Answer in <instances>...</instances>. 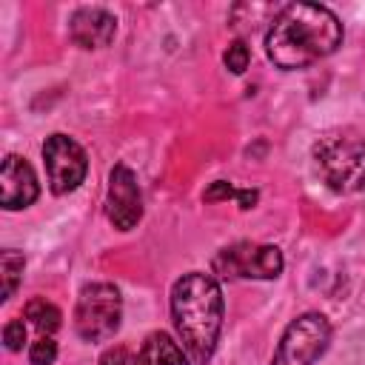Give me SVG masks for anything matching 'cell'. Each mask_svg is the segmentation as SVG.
<instances>
[{"label": "cell", "instance_id": "obj_15", "mask_svg": "<svg viewBox=\"0 0 365 365\" xmlns=\"http://www.w3.org/2000/svg\"><path fill=\"white\" fill-rule=\"evenodd\" d=\"M100 365H151L148 356L140 351H128V348H108L103 356H100Z\"/></svg>", "mask_w": 365, "mask_h": 365}, {"label": "cell", "instance_id": "obj_8", "mask_svg": "<svg viewBox=\"0 0 365 365\" xmlns=\"http://www.w3.org/2000/svg\"><path fill=\"white\" fill-rule=\"evenodd\" d=\"M106 217L120 231H131L143 217V197H140V188H137V177L123 163L114 165L111 174H108Z\"/></svg>", "mask_w": 365, "mask_h": 365}, {"label": "cell", "instance_id": "obj_1", "mask_svg": "<svg viewBox=\"0 0 365 365\" xmlns=\"http://www.w3.org/2000/svg\"><path fill=\"white\" fill-rule=\"evenodd\" d=\"M339 43H342V23L328 6L319 3L282 6L265 34L268 60L282 71L305 68L334 54Z\"/></svg>", "mask_w": 365, "mask_h": 365}, {"label": "cell", "instance_id": "obj_17", "mask_svg": "<svg viewBox=\"0 0 365 365\" xmlns=\"http://www.w3.org/2000/svg\"><path fill=\"white\" fill-rule=\"evenodd\" d=\"M57 359V342L51 336H40L29 348V362L31 365H51Z\"/></svg>", "mask_w": 365, "mask_h": 365}, {"label": "cell", "instance_id": "obj_16", "mask_svg": "<svg viewBox=\"0 0 365 365\" xmlns=\"http://www.w3.org/2000/svg\"><path fill=\"white\" fill-rule=\"evenodd\" d=\"M222 60H225V68H228V71H234V74H242V71L248 68V60H251V48L245 46V40H234V43L225 48Z\"/></svg>", "mask_w": 365, "mask_h": 365}, {"label": "cell", "instance_id": "obj_18", "mask_svg": "<svg viewBox=\"0 0 365 365\" xmlns=\"http://www.w3.org/2000/svg\"><path fill=\"white\" fill-rule=\"evenodd\" d=\"M3 342L9 351H20L23 342H26V325L23 319H9L6 328H3Z\"/></svg>", "mask_w": 365, "mask_h": 365}, {"label": "cell", "instance_id": "obj_7", "mask_svg": "<svg viewBox=\"0 0 365 365\" xmlns=\"http://www.w3.org/2000/svg\"><path fill=\"white\" fill-rule=\"evenodd\" d=\"M43 160H46V174H48V188L54 194H71L80 188L88 171V157L77 140L68 134H51L43 143Z\"/></svg>", "mask_w": 365, "mask_h": 365}, {"label": "cell", "instance_id": "obj_13", "mask_svg": "<svg viewBox=\"0 0 365 365\" xmlns=\"http://www.w3.org/2000/svg\"><path fill=\"white\" fill-rule=\"evenodd\" d=\"M23 268H26V259L20 251L14 248H6L0 254V271H3V299H11L17 285H20V277H23Z\"/></svg>", "mask_w": 365, "mask_h": 365}, {"label": "cell", "instance_id": "obj_14", "mask_svg": "<svg viewBox=\"0 0 365 365\" xmlns=\"http://www.w3.org/2000/svg\"><path fill=\"white\" fill-rule=\"evenodd\" d=\"M205 202H220V200H240V208H254L257 202V191H237L231 182L225 180H214L205 191H202Z\"/></svg>", "mask_w": 365, "mask_h": 365}, {"label": "cell", "instance_id": "obj_12", "mask_svg": "<svg viewBox=\"0 0 365 365\" xmlns=\"http://www.w3.org/2000/svg\"><path fill=\"white\" fill-rule=\"evenodd\" d=\"M26 319H31V325L40 331V336H51L60 328V308L51 305L48 299H31L26 305Z\"/></svg>", "mask_w": 365, "mask_h": 365}, {"label": "cell", "instance_id": "obj_11", "mask_svg": "<svg viewBox=\"0 0 365 365\" xmlns=\"http://www.w3.org/2000/svg\"><path fill=\"white\" fill-rule=\"evenodd\" d=\"M143 354L148 356L151 365H188V359L182 356V348L163 331H154L145 336Z\"/></svg>", "mask_w": 365, "mask_h": 365}, {"label": "cell", "instance_id": "obj_3", "mask_svg": "<svg viewBox=\"0 0 365 365\" xmlns=\"http://www.w3.org/2000/svg\"><path fill=\"white\" fill-rule=\"evenodd\" d=\"M317 177L336 194H356L365 188V134L356 128L325 131L314 143Z\"/></svg>", "mask_w": 365, "mask_h": 365}, {"label": "cell", "instance_id": "obj_6", "mask_svg": "<svg viewBox=\"0 0 365 365\" xmlns=\"http://www.w3.org/2000/svg\"><path fill=\"white\" fill-rule=\"evenodd\" d=\"M214 274L225 279H274L282 274V251L277 245L234 242L214 257Z\"/></svg>", "mask_w": 365, "mask_h": 365}, {"label": "cell", "instance_id": "obj_9", "mask_svg": "<svg viewBox=\"0 0 365 365\" xmlns=\"http://www.w3.org/2000/svg\"><path fill=\"white\" fill-rule=\"evenodd\" d=\"M37 194H40V185H37L34 168L17 154H6L0 168V205L6 211L29 208L37 200Z\"/></svg>", "mask_w": 365, "mask_h": 365}, {"label": "cell", "instance_id": "obj_2", "mask_svg": "<svg viewBox=\"0 0 365 365\" xmlns=\"http://www.w3.org/2000/svg\"><path fill=\"white\" fill-rule=\"evenodd\" d=\"M171 319L197 365H205L222 331V291L211 274L191 271L171 285Z\"/></svg>", "mask_w": 365, "mask_h": 365}, {"label": "cell", "instance_id": "obj_5", "mask_svg": "<svg viewBox=\"0 0 365 365\" xmlns=\"http://www.w3.org/2000/svg\"><path fill=\"white\" fill-rule=\"evenodd\" d=\"M328 342H331V322L314 311L302 314L285 328L271 365H314L325 354Z\"/></svg>", "mask_w": 365, "mask_h": 365}, {"label": "cell", "instance_id": "obj_10", "mask_svg": "<svg viewBox=\"0 0 365 365\" xmlns=\"http://www.w3.org/2000/svg\"><path fill=\"white\" fill-rule=\"evenodd\" d=\"M114 31H117L114 14L97 6H83L68 20V37L80 48H103L114 40Z\"/></svg>", "mask_w": 365, "mask_h": 365}, {"label": "cell", "instance_id": "obj_4", "mask_svg": "<svg viewBox=\"0 0 365 365\" xmlns=\"http://www.w3.org/2000/svg\"><path fill=\"white\" fill-rule=\"evenodd\" d=\"M123 319V297L111 282H91L80 291L74 305V331L86 342H106L117 334Z\"/></svg>", "mask_w": 365, "mask_h": 365}]
</instances>
